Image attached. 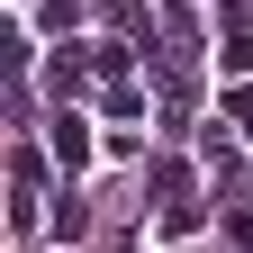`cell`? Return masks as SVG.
I'll return each mask as SVG.
<instances>
[{"instance_id": "6da1fadb", "label": "cell", "mask_w": 253, "mask_h": 253, "mask_svg": "<svg viewBox=\"0 0 253 253\" xmlns=\"http://www.w3.org/2000/svg\"><path fill=\"white\" fill-rule=\"evenodd\" d=\"M54 163H63V172H82V163H90V126H82L73 109L54 118Z\"/></svg>"}, {"instance_id": "7a4b0ae2", "label": "cell", "mask_w": 253, "mask_h": 253, "mask_svg": "<svg viewBox=\"0 0 253 253\" xmlns=\"http://www.w3.org/2000/svg\"><path fill=\"white\" fill-rule=\"evenodd\" d=\"M163 235H199V208H190V199H163Z\"/></svg>"}, {"instance_id": "3957f363", "label": "cell", "mask_w": 253, "mask_h": 253, "mask_svg": "<svg viewBox=\"0 0 253 253\" xmlns=\"http://www.w3.org/2000/svg\"><path fill=\"white\" fill-rule=\"evenodd\" d=\"M226 118H235L244 136H253V90H226Z\"/></svg>"}, {"instance_id": "277c9868", "label": "cell", "mask_w": 253, "mask_h": 253, "mask_svg": "<svg viewBox=\"0 0 253 253\" xmlns=\"http://www.w3.org/2000/svg\"><path fill=\"white\" fill-rule=\"evenodd\" d=\"M163 9H181V0H163Z\"/></svg>"}]
</instances>
